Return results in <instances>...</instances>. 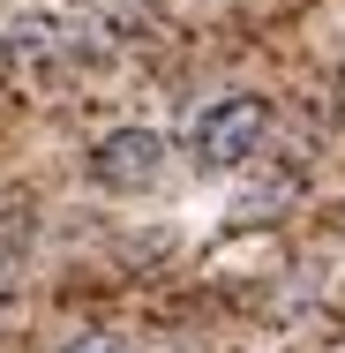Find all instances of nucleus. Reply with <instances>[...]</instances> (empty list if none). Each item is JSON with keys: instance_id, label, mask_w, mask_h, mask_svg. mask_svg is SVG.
<instances>
[{"instance_id": "nucleus-2", "label": "nucleus", "mask_w": 345, "mask_h": 353, "mask_svg": "<svg viewBox=\"0 0 345 353\" xmlns=\"http://www.w3.org/2000/svg\"><path fill=\"white\" fill-rule=\"evenodd\" d=\"M90 181L113 188V196H143L165 181V136L158 128H113V136L90 150Z\"/></svg>"}, {"instance_id": "nucleus-1", "label": "nucleus", "mask_w": 345, "mask_h": 353, "mask_svg": "<svg viewBox=\"0 0 345 353\" xmlns=\"http://www.w3.org/2000/svg\"><path fill=\"white\" fill-rule=\"evenodd\" d=\"M263 128H271V98H255V90L218 98L203 121H196V165H210V173L248 165V158L263 150Z\"/></svg>"}, {"instance_id": "nucleus-4", "label": "nucleus", "mask_w": 345, "mask_h": 353, "mask_svg": "<svg viewBox=\"0 0 345 353\" xmlns=\"http://www.w3.org/2000/svg\"><path fill=\"white\" fill-rule=\"evenodd\" d=\"M0 293H8V263H0Z\"/></svg>"}, {"instance_id": "nucleus-3", "label": "nucleus", "mask_w": 345, "mask_h": 353, "mask_svg": "<svg viewBox=\"0 0 345 353\" xmlns=\"http://www.w3.org/2000/svg\"><path fill=\"white\" fill-rule=\"evenodd\" d=\"M68 353H128V339H121V331H83Z\"/></svg>"}]
</instances>
